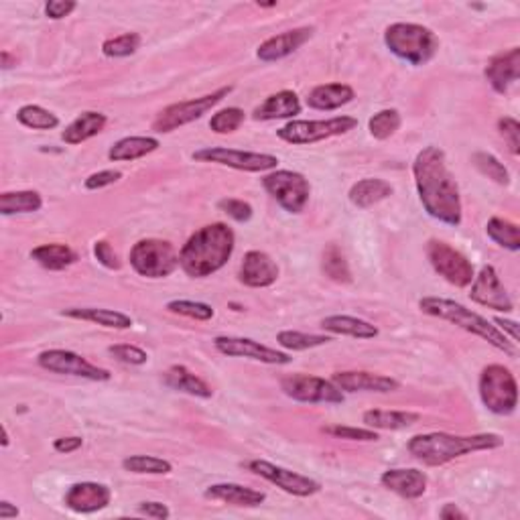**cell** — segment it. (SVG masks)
Listing matches in <instances>:
<instances>
[{
  "mask_svg": "<svg viewBox=\"0 0 520 520\" xmlns=\"http://www.w3.org/2000/svg\"><path fill=\"white\" fill-rule=\"evenodd\" d=\"M412 175L425 212L447 226L461 224V197L445 153L439 147H425L412 163Z\"/></svg>",
  "mask_w": 520,
  "mask_h": 520,
  "instance_id": "1",
  "label": "cell"
},
{
  "mask_svg": "<svg viewBox=\"0 0 520 520\" xmlns=\"http://www.w3.org/2000/svg\"><path fill=\"white\" fill-rule=\"evenodd\" d=\"M234 232L222 222L199 228L180 252V267L191 279H204L226 267L234 252Z\"/></svg>",
  "mask_w": 520,
  "mask_h": 520,
  "instance_id": "2",
  "label": "cell"
},
{
  "mask_svg": "<svg viewBox=\"0 0 520 520\" xmlns=\"http://www.w3.org/2000/svg\"><path fill=\"white\" fill-rule=\"evenodd\" d=\"M504 439L496 433H478V436H452V433H425L409 441V453L423 461L425 466L437 468L461 458L466 453L496 450Z\"/></svg>",
  "mask_w": 520,
  "mask_h": 520,
  "instance_id": "3",
  "label": "cell"
},
{
  "mask_svg": "<svg viewBox=\"0 0 520 520\" xmlns=\"http://www.w3.org/2000/svg\"><path fill=\"white\" fill-rule=\"evenodd\" d=\"M419 308H421V311L427 313V316L444 319V322H450L461 327V330L474 333V336L486 340L488 344H492L496 348V350L512 356V358L516 356L515 341H508V338L504 336V332L490 324L486 317H482L472 309L464 308L461 303H455L452 299L444 297H423L421 301H419Z\"/></svg>",
  "mask_w": 520,
  "mask_h": 520,
  "instance_id": "4",
  "label": "cell"
},
{
  "mask_svg": "<svg viewBox=\"0 0 520 520\" xmlns=\"http://www.w3.org/2000/svg\"><path fill=\"white\" fill-rule=\"evenodd\" d=\"M384 43L398 60L411 66H425L439 49L437 35L423 25L395 23L384 31Z\"/></svg>",
  "mask_w": 520,
  "mask_h": 520,
  "instance_id": "5",
  "label": "cell"
},
{
  "mask_svg": "<svg viewBox=\"0 0 520 520\" xmlns=\"http://www.w3.org/2000/svg\"><path fill=\"white\" fill-rule=\"evenodd\" d=\"M480 398L494 415H510L518 404V384L515 374L500 364H490L480 374Z\"/></svg>",
  "mask_w": 520,
  "mask_h": 520,
  "instance_id": "6",
  "label": "cell"
},
{
  "mask_svg": "<svg viewBox=\"0 0 520 520\" xmlns=\"http://www.w3.org/2000/svg\"><path fill=\"white\" fill-rule=\"evenodd\" d=\"M131 267L147 279H165L180 267V254L167 240H139L131 251Z\"/></svg>",
  "mask_w": 520,
  "mask_h": 520,
  "instance_id": "7",
  "label": "cell"
},
{
  "mask_svg": "<svg viewBox=\"0 0 520 520\" xmlns=\"http://www.w3.org/2000/svg\"><path fill=\"white\" fill-rule=\"evenodd\" d=\"M358 120L352 116H336L330 120H293L276 131L279 139L289 145H313V142L340 137L354 131Z\"/></svg>",
  "mask_w": 520,
  "mask_h": 520,
  "instance_id": "8",
  "label": "cell"
},
{
  "mask_svg": "<svg viewBox=\"0 0 520 520\" xmlns=\"http://www.w3.org/2000/svg\"><path fill=\"white\" fill-rule=\"evenodd\" d=\"M232 85H226V88H220L216 92H212L208 96L196 98V100H188V102H177L171 104L167 108H163L159 112V116L155 118L153 123V131L156 132H173L177 128H181L185 124L194 123V120L202 118L204 114H208L213 106L222 102V100L230 94Z\"/></svg>",
  "mask_w": 520,
  "mask_h": 520,
  "instance_id": "9",
  "label": "cell"
},
{
  "mask_svg": "<svg viewBox=\"0 0 520 520\" xmlns=\"http://www.w3.org/2000/svg\"><path fill=\"white\" fill-rule=\"evenodd\" d=\"M427 259H429L431 267L436 268L447 283L453 287H469L474 281V265L469 262L464 254L455 251L453 246L447 244L444 240H429L427 242Z\"/></svg>",
  "mask_w": 520,
  "mask_h": 520,
  "instance_id": "10",
  "label": "cell"
},
{
  "mask_svg": "<svg viewBox=\"0 0 520 520\" xmlns=\"http://www.w3.org/2000/svg\"><path fill=\"white\" fill-rule=\"evenodd\" d=\"M262 185L289 213H301L309 202V181L297 171H273L262 180Z\"/></svg>",
  "mask_w": 520,
  "mask_h": 520,
  "instance_id": "11",
  "label": "cell"
},
{
  "mask_svg": "<svg viewBox=\"0 0 520 520\" xmlns=\"http://www.w3.org/2000/svg\"><path fill=\"white\" fill-rule=\"evenodd\" d=\"M283 393L299 403L309 404H340L344 403V393L332 380L309 374H289L281 380Z\"/></svg>",
  "mask_w": 520,
  "mask_h": 520,
  "instance_id": "12",
  "label": "cell"
},
{
  "mask_svg": "<svg viewBox=\"0 0 520 520\" xmlns=\"http://www.w3.org/2000/svg\"><path fill=\"white\" fill-rule=\"evenodd\" d=\"M194 159L202 163H216V165L232 167L238 171H251V173L270 171V169H276V165H279V159H276L275 155L236 151V148H226V147L202 148V151L194 153Z\"/></svg>",
  "mask_w": 520,
  "mask_h": 520,
  "instance_id": "13",
  "label": "cell"
},
{
  "mask_svg": "<svg viewBox=\"0 0 520 520\" xmlns=\"http://www.w3.org/2000/svg\"><path fill=\"white\" fill-rule=\"evenodd\" d=\"M39 366L49 370V372L55 374H68V376H77V379L85 380H96V382H106L110 380V372L106 368H100L92 364L80 354L69 352V350H45L39 354Z\"/></svg>",
  "mask_w": 520,
  "mask_h": 520,
  "instance_id": "14",
  "label": "cell"
},
{
  "mask_svg": "<svg viewBox=\"0 0 520 520\" xmlns=\"http://www.w3.org/2000/svg\"><path fill=\"white\" fill-rule=\"evenodd\" d=\"M246 468L251 469L252 474L260 476V478H265L268 482L276 484V486H279L281 490H284L287 494H293V496H299V498L313 496V494H317L319 490H322V484L308 478V476L291 472V469H287V468L275 466V464H270V461H265V460L248 461Z\"/></svg>",
  "mask_w": 520,
  "mask_h": 520,
  "instance_id": "15",
  "label": "cell"
},
{
  "mask_svg": "<svg viewBox=\"0 0 520 520\" xmlns=\"http://www.w3.org/2000/svg\"><path fill=\"white\" fill-rule=\"evenodd\" d=\"M213 346L216 350L224 356H232V358H248V360H256L262 362V364H273V366H283L289 364L291 356L273 350V348L262 346L259 341H254L251 338H234V336H218L213 340Z\"/></svg>",
  "mask_w": 520,
  "mask_h": 520,
  "instance_id": "16",
  "label": "cell"
},
{
  "mask_svg": "<svg viewBox=\"0 0 520 520\" xmlns=\"http://www.w3.org/2000/svg\"><path fill=\"white\" fill-rule=\"evenodd\" d=\"M469 297H472V301L480 303L488 309H496V311H504V313L515 309L512 299L508 297L507 289H504V284L500 281V276H498L494 267H484L480 270V275L474 276Z\"/></svg>",
  "mask_w": 520,
  "mask_h": 520,
  "instance_id": "17",
  "label": "cell"
},
{
  "mask_svg": "<svg viewBox=\"0 0 520 520\" xmlns=\"http://www.w3.org/2000/svg\"><path fill=\"white\" fill-rule=\"evenodd\" d=\"M112 500V492L108 486L98 482H77L71 484L66 492V507L80 515H92V512L104 510Z\"/></svg>",
  "mask_w": 520,
  "mask_h": 520,
  "instance_id": "18",
  "label": "cell"
},
{
  "mask_svg": "<svg viewBox=\"0 0 520 520\" xmlns=\"http://www.w3.org/2000/svg\"><path fill=\"white\" fill-rule=\"evenodd\" d=\"M332 382L346 393H395L401 388V382L390 376L362 372V370H346L332 376Z\"/></svg>",
  "mask_w": 520,
  "mask_h": 520,
  "instance_id": "19",
  "label": "cell"
},
{
  "mask_svg": "<svg viewBox=\"0 0 520 520\" xmlns=\"http://www.w3.org/2000/svg\"><path fill=\"white\" fill-rule=\"evenodd\" d=\"M240 283L252 289H265L279 279V267L267 252L251 251L240 265Z\"/></svg>",
  "mask_w": 520,
  "mask_h": 520,
  "instance_id": "20",
  "label": "cell"
},
{
  "mask_svg": "<svg viewBox=\"0 0 520 520\" xmlns=\"http://www.w3.org/2000/svg\"><path fill=\"white\" fill-rule=\"evenodd\" d=\"M311 37H313L311 27L291 28V31H284L281 35H275V37L267 39L259 47L256 55H259L260 61H279L284 60V57H289L291 53H295L297 49L305 45Z\"/></svg>",
  "mask_w": 520,
  "mask_h": 520,
  "instance_id": "21",
  "label": "cell"
},
{
  "mask_svg": "<svg viewBox=\"0 0 520 520\" xmlns=\"http://www.w3.org/2000/svg\"><path fill=\"white\" fill-rule=\"evenodd\" d=\"M486 80L498 94H507L508 88L520 77V49L512 47L507 53H498L486 66Z\"/></svg>",
  "mask_w": 520,
  "mask_h": 520,
  "instance_id": "22",
  "label": "cell"
},
{
  "mask_svg": "<svg viewBox=\"0 0 520 520\" xmlns=\"http://www.w3.org/2000/svg\"><path fill=\"white\" fill-rule=\"evenodd\" d=\"M382 486L407 500H417L427 492V476L412 468H396L382 474Z\"/></svg>",
  "mask_w": 520,
  "mask_h": 520,
  "instance_id": "23",
  "label": "cell"
},
{
  "mask_svg": "<svg viewBox=\"0 0 520 520\" xmlns=\"http://www.w3.org/2000/svg\"><path fill=\"white\" fill-rule=\"evenodd\" d=\"M204 496L208 500H220L226 504H232V507H244V508H254L260 507L262 502L267 500V494L260 492V490H252L246 486H240V484H213V486L205 488Z\"/></svg>",
  "mask_w": 520,
  "mask_h": 520,
  "instance_id": "24",
  "label": "cell"
},
{
  "mask_svg": "<svg viewBox=\"0 0 520 520\" xmlns=\"http://www.w3.org/2000/svg\"><path fill=\"white\" fill-rule=\"evenodd\" d=\"M301 114V102L299 96L291 90L276 92V94L268 96L265 102L254 108L256 120H276V118H293Z\"/></svg>",
  "mask_w": 520,
  "mask_h": 520,
  "instance_id": "25",
  "label": "cell"
},
{
  "mask_svg": "<svg viewBox=\"0 0 520 520\" xmlns=\"http://www.w3.org/2000/svg\"><path fill=\"white\" fill-rule=\"evenodd\" d=\"M354 96V90L348 84H324L309 92L308 104L313 110H336L350 104Z\"/></svg>",
  "mask_w": 520,
  "mask_h": 520,
  "instance_id": "26",
  "label": "cell"
},
{
  "mask_svg": "<svg viewBox=\"0 0 520 520\" xmlns=\"http://www.w3.org/2000/svg\"><path fill=\"white\" fill-rule=\"evenodd\" d=\"M106 123H108V120H106L102 112H94V110L82 112L74 123L66 126V131L61 132V139L66 145H80V142H85L88 139L102 132Z\"/></svg>",
  "mask_w": 520,
  "mask_h": 520,
  "instance_id": "27",
  "label": "cell"
},
{
  "mask_svg": "<svg viewBox=\"0 0 520 520\" xmlns=\"http://www.w3.org/2000/svg\"><path fill=\"white\" fill-rule=\"evenodd\" d=\"M393 185L384 180H376V177H368V180H362L358 183L352 185L350 194V202L356 205V208L366 210L372 208V205L380 204L382 199H387L393 196Z\"/></svg>",
  "mask_w": 520,
  "mask_h": 520,
  "instance_id": "28",
  "label": "cell"
},
{
  "mask_svg": "<svg viewBox=\"0 0 520 520\" xmlns=\"http://www.w3.org/2000/svg\"><path fill=\"white\" fill-rule=\"evenodd\" d=\"M63 317L82 319V322H92L102 327H112V330H128L132 327V319L123 311L114 309H98V308H71L61 311Z\"/></svg>",
  "mask_w": 520,
  "mask_h": 520,
  "instance_id": "29",
  "label": "cell"
},
{
  "mask_svg": "<svg viewBox=\"0 0 520 520\" xmlns=\"http://www.w3.org/2000/svg\"><path fill=\"white\" fill-rule=\"evenodd\" d=\"M163 380L169 388L180 390V393L197 396V398H210L212 396V388L208 387V382L199 379L197 374L191 372L189 368L185 366H171Z\"/></svg>",
  "mask_w": 520,
  "mask_h": 520,
  "instance_id": "30",
  "label": "cell"
},
{
  "mask_svg": "<svg viewBox=\"0 0 520 520\" xmlns=\"http://www.w3.org/2000/svg\"><path fill=\"white\" fill-rule=\"evenodd\" d=\"M364 423L370 429H387V431H401L409 429V427L415 425L421 415L412 411H382V409H372L364 412Z\"/></svg>",
  "mask_w": 520,
  "mask_h": 520,
  "instance_id": "31",
  "label": "cell"
},
{
  "mask_svg": "<svg viewBox=\"0 0 520 520\" xmlns=\"http://www.w3.org/2000/svg\"><path fill=\"white\" fill-rule=\"evenodd\" d=\"M322 327L330 333H338V336H350L358 340H372L379 336V327L370 322L350 316H330L322 322Z\"/></svg>",
  "mask_w": 520,
  "mask_h": 520,
  "instance_id": "32",
  "label": "cell"
},
{
  "mask_svg": "<svg viewBox=\"0 0 520 520\" xmlns=\"http://www.w3.org/2000/svg\"><path fill=\"white\" fill-rule=\"evenodd\" d=\"M159 148V140L153 137H126L114 142L108 151V159L118 163V161H137L140 156H147Z\"/></svg>",
  "mask_w": 520,
  "mask_h": 520,
  "instance_id": "33",
  "label": "cell"
},
{
  "mask_svg": "<svg viewBox=\"0 0 520 520\" xmlns=\"http://www.w3.org/2000/svg\"><path fill=\"white\" fill-rule=\"evenodd\" d=\"M31 259L47 270H66L77 260L76 251L68 244H41L31 251Z\"/></svg>",
  "mask_w": 520,
  "mask_h": 520,
  "instance_id": "34",
  "label": "cell"
},
{
  "mask_svg": "<svg viewBox=\"0 0 520 520\" xmlns=\"http://www.w3.org/2000/svg\"><path fill=\"white\" fill-rule=\"evenodd\" d=\"M43 208V197L39 191H4L0 196V213L12 216V213H33Z\"/></svg>",
  "mask_w": 520,
  "mask_h": 520,
  "instance_id": "35",
  "label": "cell"
},
{
  "mask_svg": "<svg viewBox=\"0 0 520 520\" xmlns=\"http://www.w3.org/2000/svg\"><path fill=\"white\" fill-rule=\"evenodd\" d=\"M486 234L496 242V244L508 248L512 252H516L520 248V230L515 222H510V220L492 218L486 224Z\"/></svg>",
  "mask_w": 520,
  "mask_h": 520,
  "instance_id": "36",
  "label": "cell"
},
{
  "mask_svg": "<svg viewBox=\"0 0 520 520\" xmlns=\"http://www.w3.org/2000/svg\"><path fill=\"white\" fill-rule=\"evenodd\" d=\"M17 120L23 126L33 128V131H53V128L60 126V118L37 104H27L23 108H19Z\"/></svg>",
  "mask_w": 520,
  "mask_h": 520,
  "instance_id": "37",
  "label": "cell"
},
{
  "mask_svg": "<svg viewBox=\"0 0 520 520\" xmlns=\"http://www.w3.org/2000/svg\"><path fill=\"white\" fill-rule=\"evenodd\" d=\"M322 267H324V273L330 276L332 281L341 283V284L352 283L350 265H348L344 252H341L336 244H330L325 248Z\"/></svg>",
  "mask_w": 520,
  "mask_h": 520,
  "instance_id": "38",
  "label": "cell"
},
{
  "mask_svg": "<svg viewBox=\"0 0 520 520\" xmlns=\"http://www.w3.org/2000/svg\"><path fill=\"white\" fill-rule=\"evenodd\" d=\"M276 341H279V346H283L284 350L303 352V350H311V348L330 344L332 340L327 336H317V333H303V332L284 330V332L276 333Z\"/></svg>",
  "mask_w": 520,
  "mask_h": 520,
  "instance_id": "39",
  "label": "cell"
},
{
  "mask_svg": "<svg viewBox=\"0 0 520 520\" xmlns=\"http://www.w3.org/2000/svg\"><path fill=\"white\" fill-rule=\"evenodd\" d=\"M401 114H398V110L395 108H388V110H380L376 112L372 118H370L368 123V131L370 134L376 140H387L393 137V134L401 128Z\"/></svg>",
  "mask_w": 520,
  "mask_h": 520,
  "instance_id": "40",
  "label": "cell"
},
{
  "mask_svg": "<svg viewBox=\"0 0 520 520\" xmlns=\"http://www.w3.org/2000/svg\"><path fill=\"white\" fill-rule=\"evenodd\" d=\"M123 468L131 474H151V476H161L169 474L173 466L169 464L167 460L153 458V455H131L123 461Z\"/></svg>",
  "mask_w": 520,
  "mask_h": 520,
  "instance_id": "41",
  "label": "cell"
},
{
  "mask_svg": "<svg viewBox=\"0 0 520 520\" xmlns=\"http://www.w3.org/2000/svg\"><path fill=\"white\" fill-rule=\"evenodd\" d=\"M246 112L242 108H224L216 112L210 120V128L218 134H230L236 132L238 128L244 124Z\"/></svg>",
  "mask_w": 520,
  "mask_h": 520,
  "instance_id": "42",
  "label": "cell"
},
{
  "mask_svg": "<svg viewBox=\"0 0 520 520\" xmlns=\"http://www.w3.org/2000/svg\"><path fill=\"white\" fill-rule=\"evenodd\" d=\"M167 311L177 313V316L197 319V322H208V319L213 317L212 305L199 303V301H188V299H175V301H169Z\"/></svg>",
  "mask_w": 520,
  "mask_h": 520,
  "instance_id": "43",
  "label": "cell"
},
{
  "mask_svg": "<svg viewBox=\"0 0 520 520\" xmlns=\"http://www.w3.org/2000/svg\"><path fill=\"white\" fill-rule=\"evenodd\" d=\"M140 47V35L139 33H124L118 35V37L104 41L102 45V53L106 57H128L132 53H137V49Z\"/></svg>",
  "mask_w": 520,
  "mask_h": 520,
  "instance_id": "44",
  "label": "cell"
},
{
  "mask_svg": "<svg viewBox=\"0 0 520 520\" xmlns=\"http://www.w3.org/2000/svg\"><path fill=\"white\" fill-rule=\"evenodd\" d=\"M474 165L478 167L484 175L490 177V180L500 183V185H508L510 183V175L508 169L502 165L500 161L496 159L494 155L490 153H476L474 155Z\"/></svg>",
  "mask_w": 520,
  "mask_h": 520,
  "instance_id": "45",
  "label": "cell"
},
{
  "mask_svg": "<svg viewBox=\"0 0 520 520\" xmlns=\"http://www.w3.org/2000/svg\"><path fill=\"white\" fill-rule=\"evenodd\" d=\"M324 433L338 439L348 441H379V433L374 429H360V427H346V425H332L324 427Z\"/></svg>",
  "mask_w": 520,
  "mask_h": 520,
  "instance_id": "46",
  "label": "cell"
},
{
  "mask_svg": "<svg viewBox=\"0 0 520 520\" xmlns=\"http://www.w3.org/2000/svg\"><path fill=\"white\" fill-rule=\"evenodd\" d=\"M108 352L118 362H123V364H131V366H142V364H147V360H148V356H147L145 350H140V348L131 346V344L110 346Z\"/></svg>",
  "mask_w": 520,
  "mask_h": 520,
  "instance_id": "47",
  "label": "cell"
},
{
  "mask_svg": "<svg viewBox=\"0 0 520 520\" xmlns=\"http://www.w3.org/2000/svg\"><path fill=\"white\" fill-rule=\"evenodd\" d=\"M218 208L224 213H228L232 220H236V222H248V220L252 218V205L246 204L244 199H234V197L220 199Z\"/></svg>",
  "mask_w": 520,
  "mask_h": 520,
  "instance_id": "48",
  "label": "cell"
},
{
  "mask_svg": "<svg viewBox=\"0 0 520 520\" xmlns=\"http://www.w3.org/2000/svg\"><path fill=\"white\" fill-rule=\"evenodd\" d=\"M498 131H500V137L507 140L512 155L520 153V124L516 118L504 116L498 120Z\"/></svg>",
  "mask_w": 520,
  "mask_h": 520,
  "instance_id": "49",
  "label": "cell"
},
{
  "mask_svg": "<svg viewBox=\"0 0 520 520\" xmlns=\"http://www.w3.org/2000/svg\"><path fill=\"white\" fill-rule=\"evenodd\" d=\"M123 173L120 171H114V169H106V171H98V173H92L88 180H85V189L94 191V189H102V188H108V185L116 183Z\"/></svg>",
  "mask_w": 520,
  "mask_h": 520,
  "instance_id": "50",
  "label": "cell"
},
{
  "mask_svg": "<svg viewBox=\"0 0 520 520\" xmlns=\"http://www.w3.org/2000/svg\"><path fill=\"white\" fill-rule=\"evenodd\" d=\"M94 254H96V259H98L100 265L106 267V268L118 270L120 267H123V265H120L116 252H114V248L106 240L96 242V244H94Z\"/></svg>",
  "mask_w": 520,
  "mask_h": 520,
  "instance_id": "51",
  "label": "cell"
},
{
  "mask_svg": "<svg viewBox=\"0 0 520 520\" xmlns=\"http://www.w3.org/2000/svg\"><path fill=\"white\" fill-rule=\"evenodd\" d=\"M76 3L74 0H52V3L45 4V12L49 19L53 20H60L63 17H68L69 12L76 11Z\"/></svg>",
  "mask_w": 520,
  "mask_h": 520,
  "instance_id": "52",
  "label": "cell"
},
{
  "mask_svg": "<svg viewBox=\"0 0 520 520\" xmlns=\"http://www.w3.org/2000/svg\"><path fill=\"white\" fill-rule=\"evenodd\" d=\"M139 512L148 518H156V520H165L171 516L169 508L163 502H140L139 504Z\"/></svg>",
  "mask_w": 520,
  "mask_h": 520,
  "instance_id": "53",
  "label": "cell"
},
{
  "mask_svg": "<svg viewBox=\"0 0 520 520\" xmlns=\"http://www.w3.org/2000/svg\"><path fill=\"white\" fill-rule=\"evenodd\" d=\"M84 445V439L82 437H61V439H55V452L60 453H74L80 450Z\"/></svg>",
  "mask_w": 520,
  "mask_h": 520,
  "instance_id": "54",
  "label": "cell"
},
{
  "mask_svg": "<svg viewBox=\"0 0 520 520\" xmlns=\"http://www.w3.org/2000/svg\"><path fill=\"white\" fill-rule=\"evenodd\" d=\"M439 516L444 518V520H455V518H460V520H466V518H468L466 512H461L458 507H455V504H445V507L441 508Z\"/></svg>",
  "mask_w": 520,
  "mask_h": 520,
  "instance_id": "55",
  "label": "cell"
},
{
  "mask_svg": "<svg viewBox=\"0 0 520 520\" xmlns=\"http://www.w3.org/2000/svg\"><path fill=\"white\" fill-rule=\"evenodd\" d=\"M496 324L502 327V330H507L508 333H510V338H512V341H518V325H516V322H508V319H502V317H498L496 319Z\"/></svg>",
  "mask_w": 520,
  "mask_h": 520,
  "instance_id": "56",
  "label": "cell"
},
{
  "mask_svg": "<svg viewBox=\"0 0 520 520\" xmlns=\"http://www.w3.org/2000/svg\"><path fill=\"white\" fill-rule=\"evenodd\" d=\"M19 516V508L12 507L11 502L3 500L0 502V518L3 520H9V518H17Z\"/></svg>",
  "mask_w": 520,
  "mask_h": 520,
  "instance_id": "57",
  "label": "cell"
},
{
  "mask_svg": "<svg viewBox=\"0 0 520 520\" xmlns=\"http://www.w3.org/2000/svg\"><path fill=\"white\" fill-rule=\"evenodd\" d=\"M0 60H3V69H11L12 66H17V57H11L9 52L0 53Z\"/></svg>",
  "mask_w": 520,
  "mask_h": 520,
  "instance_id": "58",
  "label": "cell"
},
{
  "mask_svg": "<svg viewBox=\"0 0 520 520\" xmlns=\"http://www.w3.org/2000/svg\"><path fill=\"white\" fill-rule=\"evenodd\" d=\"M3 447H9V431H6V427H3Z\"/></svg>",
  "mask_w": 520,
  "mask_h": 520,
  "instance_id": "59",
  "label": "cell"
}]
</instances>
